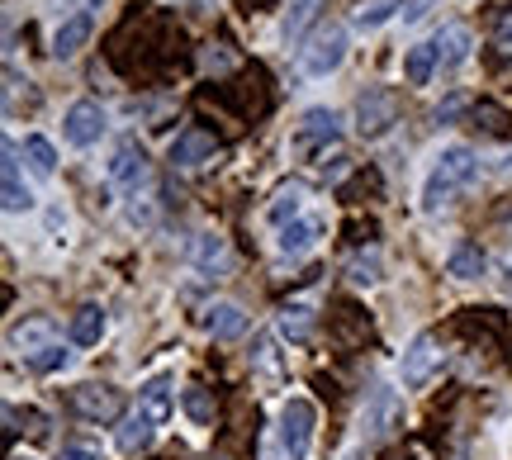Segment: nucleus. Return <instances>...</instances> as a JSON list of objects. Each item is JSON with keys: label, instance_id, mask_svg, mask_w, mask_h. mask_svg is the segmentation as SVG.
<instances>
[{"label": "nucleus", "instance_id": "nucleus-1", "mask_svg": "<svg viewBox=\"0 0 512 460\" xmlns=\"http://www.w3.org/2000/svg\"><path fill=\"white\" fill-rule=\"evenodd\" d=\"M479 176V157L465 143H451V148L437 152V162L427 171V181H422V214H441V209H451V204L475 185Z\"/></svg>", "mask_w": 512, "mask_h": 460}, {"label": "nucleus", "instance_id": "nucleus-2", "mask_svg": "<svg viewBox=\"0 0 512 460\" xmlns=\"http://www.w3.org/2000/svg\"><path fill=\"white\" fill-rule=\"evenodd\" d=\"M342 57H347V24L328 19V24H318L313 38L299 48V72L309 76V81H323V76H332L342 67Z\"/></svg>", "mask_w": 512, "mask_h": 460}, {"label": "nucleus", "instance_id": "nucleus-3", "mask_svg": "<svg viewBox=\"0 0 512 460\" xmlns=\"http://www.w3.org/2000/svg\"><path fill=\"white\" fill-rule=\"evenodd\" d=\"M313 427H318V408L309 399H285L280 408V446H285V456L290 460H304L309 456V442H313Z\"/></svg>", "mask_w": 512, "mask_h": 460}, {"label": "nucleus", "instance_id": "nucleus-4", "mask_svg": "<svg viewBox=\"0 0 512 460\" xmlns=\"http://www.w3.org/2000/svg\"><path fill=\"white\" fill-rule=\"evenodd\" d=\"M399 423H403L399 389L375 385V389H370V399H366V408H361V432H366V442H389Z\"/></svg>", "mask_w": 512, "mask_h": 460}, {"label": "nucleus", "instance_id": "nucleus-5", "mask_svg": "<svg viewBox=\"0 0 512 460\" xmlns=\"http://www.w3.org/2000/svg\"><path fill=\"white\" fill-rule=\"evenodd\" d=\"M394 119H399V100H394V91H384V86L361 91V100H356V133H361V138H380V133H389Z\"/></svg>", "mask_w": 512, "mask_h": 460}, {"label": "nucleus", "instance_id": "nucleus-6", "mask_svg": "<svg viewBox=\"0 0 512 460\" xmlns=\"http://www.w3.org/2000/svg\"><path fill=\"white\" fill-rule=\"evenodd\" d=\"M105 129H110V114H105L100 100H76L72 110H67V119H62V133H67L72 148H91V143H100Z\"/></svg>", "mask_w": 512, "mask_h": 460}, {"label": "nucleus", "instance_id": "nucleus-7", "mask_svg": "<svg viewBox=\"0 0 512 460\" xmlns=\"http://www.w3.org/2000/svg\"><path fill=\"white\" fill-rule=\"evenodd\" d=\"M437 366H441L437 337H432V332H418V337L408 342V351H403V361H399L403 389H422L432 375H437Z\"/></svg>", "mask_w": 512, "mask_h": 460}, {"label": "nucleus", "instance_id": "nucleus-8", "mask_svg": "<svg viewBox=\"0 0 512 460\" xmlns=\"http://www.w3.org/2000/svg\"><path fill=\"white\" fill-rule=\"evenodd\" d=\"M147 181V152L138 148V138H124L110 157V185L124 195H138V185Z\"/></svg>", "mask_w": 512, "mask_h": 460}, {"label": "nucleus", "instance_id": "nucleus-9", "mask_svg": "<svg viewBox=\"0 0 512 460\" xmlns=\"http://www.w3.org/2000/svg\"><path fill=\"white\" fill-rule=\"evenodd\" d=\"M72 404L86 423H119V413H124V399H119V389H110V385L72 389Z\"/></svg>", "mask_w": 512, "mask_h": 460}, {"label": "nucleus", "instance_id": "nucleus-10", "mask_svg": "<svg viewBox=\"0 0 512 460\" xmlns=\"http://www.w3.org/2000/svg\"><path fill=\"white\" fill-rule=\"evenodd\" d=\"M219 157V138L209 129H185L176 133V143H171V166L176 171H195V166L214 162Z\"/></svg>", "mask_w": 512, "mask_h": 460}, {"label": "nucleus", "instance_id": "nucleus-11", "mask_svg": "<svg viewBox=\"0 0 512 460\" xmlns=\"http://www.w3.org/2000/svg\"><path fill=\"white\" fill-rule=\"evenodd\" d=\"M337 133H342V119H337V110H309L304 119H299V129H294V148L299 152H313V148H328V143H337Z\"/></svg>", "mask_w": 512, "mask_h": 460}, {"label": "nucleus", "instance_id": "nucleus-12", "mask_svg": "<svg viewBox=\"0 0 512 460\" xmlns=\"http://www.w3.org/2000/svg\"><path fill=\"white\" fill-rule=\"evenodd\" d=\"M323 238V219L318 214H304V219H294L280 228V238H275V252L280 257H309L313 247Z\"/></svg>", "mask_w": 512, "mask_h": 460}, {"label": "nucleus", "instance_id": "nucleus-13", "mask_svg": "<svg viewBox=\"0 0 512 460\" xmlns=\"http://www.w3.org/2000/svg\"><path fill=\"white\" fill-rule=\"evenodd\" d=\"M0 200H5V209H10V214H19V209H34V195H29V185H24V176H19L15 143H5V162H0Z\"/></svg>", "mask_w": 512, "mask_h": 460}, {"label": "nucleus", "instance_id": "nucleus-14", "mask_svg": "<svg viewBox=\"0 0 512 460\" xmlns=\"http://www.w3.org/2000/svg\"><path fill=\"white\" fill-rule=\"evenodd\" d=\"M204 328H209V337H219V342H233V337L247 332V313L233 299H219V304L204 309Z\"/></svg>", "mask_w": 512, "mask_h": 460}, {"label": "nucleus", "instance_id": "nucleus-15", "mask_svg": "<svg viewBox=\"0 0 512 460\" xmlns=\"http://www.w3.org/2000/svg\"><path fill=\"white\" fill-rule=\"evenodd\" d=\"M432 43H437V67H441V72H456L460 62L470 57V48H475V38H470V29H465V24H446Z\"/></svg>", "mask_w": 512, "mask_h": 460}, {"label": "nucleus", "instance_id": "nucleus-16", "mask_svg": "<svg viewBox=\"0 0 512 460\" xmlns=\"http://www.w3.org/2000/svg\"><path fill=\"white\" fill-rule=\"evenodd\" d=\"M190 266H195L200 276H219V271H228V238H223V233H200L195 247H190Z\"/></svg>", "mask_w": 512, "mask_h": 460}, {"label": "nucleus", "instance_id": "nucleus-17", "mask_svg": "<svg viewBox=\"0 0 512 460\" xmlns=\"http://www.w3.org/2000/svg\"><path fill=\"white\" fill-rule=\"evenodd\" d=\"M86 38H91V15H86V10H81V15H67L62 24H57V34H53V57L57 62L76 57L81 48H86Z\"/></svg>", "mask_w": 512, "mask_h": 460}, {"label": "nucleus", "instance_id": "nucleus-18", "mask_svg": "<svg viewBox=\"0 0 512 460\" xmlns=\"http://www.w3.org/2000/svg\"><path fill=\"white\" fill-rule=\"evenodd\" d=\"M446 271L456 280H479V276H489V257H484L479 242H456V247L446 252Z\"/></svg>", "mask_w": 512, "mask_h": 460}, {"label": "nucleus", "instance_id": "nucleus-19", "mask_svg": "<svg viewBox=\"0 0 512 460\" xmlns=\"http://www.w3.org/2000/svg\"><path fill=\"white\" fill-rule=\"evenodd\" d=\"M313 328H318V313H313V304H285V309L275 313V332H280L285 342H309Z\"/></svg>", "mask_w": 512, "mask_h": 460}, {"label": "nucleus", "instance_id": "nucleus-20", "mask_svg": "<svg viewBox=\"0 0 512 460\" xmlns=\"http://www.w3.org/2000/svg\"><path fill=\"white\" fill-rule=\"evenodd\" d=\"M171 408H176V394H171V380H147L143 394H138V413H143L147 423L162 427L171 418Z\"/></svg>", "mask_w": 512, "mask_h": 460}, {"label": "nucleus", "instance_id": "nucleus-21", "mask_svg": "<svg viewBox=\"0 0 512 460\" xmlns=\"http://www.w3.org/2000/svg\"><path fill=\"white\" fill-rule=\"evenodd\" d=\"M10 347L29 361V356H38L43 347H53V318H29V323H19L15 332H10Z\"/></svg>", "mask_w": 512, "mask_h": 460}, {"label": "nucleus", "instance_id": "nucleus-22", "mask_svg": "<svg viewBox=\"0 0 512 460\" xmlns=\"http://www.w3.org/2000/svg\"><path fill=\"white\" fill-rule=\"evenodd\" d=\"M67 332H72L76 347H95V342L105 337V309H100V304H81V309L72 313Z\"/></svg>", "mask_w": 512, "mask_h": 460}, {"label": "nucleus", "instance_id": "nucleus-23", "mask_svg": "<svg viewBox=\"0 0 512 460\" xmlns=\"http://www.w3.org/2000/svg\"><path fill=\"white\" fill-rule=\"evenodd\" d=\"M152 437H157V423H147L143 413H133V418H124V423H119V437H114V442H119V451H124V456H138V451H147V446H152Z\"/></svg>", "mask_w": 512, "mask_h": 460}, {"label": "nucleus", "instance_id": "nucleus-24", "mask_svg": "<svg viewBox=\"0 0 512 460\" xmlns=\"http://www.w3.org/2000/svg\"><path fill=\"white\" fill-rule=\"evenodd\" d=\"M266 219H271L275 228H285V223H294V219H304V185H299V181L285 185V190H280V195L271 200Z\"/></svg>", "mask_w": 512, "mask_h": 460}, {"label": "nucleus", "instance_id": "nucleus-25", "mask_svg": "<svg viewBox=\"0 0 512 460\" xmlns=\"http://www.w3.org/2000/svg\"><path fill=\"white\" fill-rule=\"evenodd\" d=\"M437 72V43H418V48H408L403 57V76H408V86H427Z\"/></svg>", "mask_w": 512, "mask_h": 460}, {"label": "nucleus", "instance_id": "nucleus-26", "mask_svg": "<svg viewBox=\"0 0 512 460\" xmlns=\"http://www.w3.org/2000/svg\"><path fill=\"white\" fill-rule=\"evenodd\" d=\"M24 157H29V171L43 176V181L57 171V148L43 138V133H29V138H24Z\"/></svg>", "mask_w": 512, "mask_h": 460}, {"label": "nucleus", "instance_id": "nucleus-27", "mask_svg": "<svg viewBox=\"0 0 512 460\" xmlns=\"http://www.w3.org/2000/svg\"><path fill=\"white\" fill-rule=\"evenodd\" d=\"M399 10H408L403 0H361L351 19H356V29H380V24H389Z\"/></svg>", "mask_w": 512, "mask_h": 460}, {"label": "nucleus", "instance_id": "nucleus-28", "mask_svg": "<svg viewBox=\"0 0 512 460\" xmlns=\"http://www.w3.org/2000/svg\"><path fill=\"white\" fill-rule=\"evenodd\" d=\"M380 271H384V257L380 252H375V247H370V252H356V257L347 261V280L351 285H380Z\"/></svg>", "mask_w": 512, "mask_h": 460}, {"label": "nucleus", "instance_id": "nucleus-29", "mask_svg": "<svg viewBox=\"0 0 512 460\" xmlns=\"http://www.w3.org/2000/svg\"><path fill=\"white\" fill-rule=\"evenodd\" d=\"M72 361V351L62 347V342H53V347H43L38 356H29V370H38V375H53V370H62Z\"/></svg>", "mask_w": 512, "mask_h": 460}, {"label": "nucleus", "instance_id": "nucleus-30", "mask_svg": "<svg viewBox=\"0 0 512 460\" xmlns=\"http://www.w3.org/2000/svg\"><path fill=\"white\" fill-rule=\"evenodd\" d=\"M313 10H318V0H290V15H285V43H294V38L304 34V24L313 19Z\"/></svg>", "mask_w": 512, "mask_h": 460}, {"label": "nucleus", "instance_id": "nucleus-31", "mask_svg": "<svg viewBox=\"0 0 512 460\" xmlns=\"http://www.w3.org/2000/svg\"><path fill=\"white\" fill-rule=\"evenodd\" d=\"M181 408L190 413V423H200V427L214 418V399H209L204 389H185V394H181Z\"/></svg>", "mask_w": 512, "mask_h": 460}, {"label": "nucleus", "instance_id": "nucleus-32", "mask_svg": "<svg viewBox=\"0 0 512 460\" xmlns=\"http://www.w3.org/2000/svg\"><path fill=\"white\" fill-rule=\"evenodd\" d=\"M124 219H128V228H152L157 223V204L147 200V195H128Z\"/></svg>", "mask_w": 512, "mask_h": 460}, {"label": "nucleus", "instance_id": "nucleus-33", "mask_svg": "<svg viewBox=\"0 0 512 460\" xmlns=\"http://www.w3.org/2000/svg\"><path fill=\"white\" fill-rule=\"evenodd\" d=\"M53 460H105V451L95 442H62Z\"/></svg>", "mask_w": 512, "mask_h": 460}, {"label": "nucleus", "instance_id": "nucleus-34", "mask_svg": "<svg viewBox=\"0 0 512 460\" xmlns=\"http://www.w3.org/2000/svg\"><path fill=\"white\" fill-rule=\"evenodd\" d=\"M62 228H67V209L53 204V209H48V233H62Z\"/></svg>", "mask_w": 512, "mask_h": 460}, {"label": "nucleus", "instance_id": "nucleus-35", "mask_svg": "<svg viewBox=\"0 0 512 460\" xmlns=\"http://www.w3.org/2000/svg\"><path fill=\"white\" fill-rule=\"evenodd\" d=\"M460 110V95H451V100H446V105H441V110H437V119H451V114H456Z\"/></svg>", "mask_w": 512, "mask_h": 460}, {"label": "nucleus", "instance_id": "nucleus-36", "mask_svg": "<svg viewBox=\"0 0 512 460\" xmlns=\"http://www.w3.org/2000/svg\"><path fill=\"white\" fill-rule=\"evenodd\" d=\"M498 43H508V48H512V15L498 24Z\"/></svg>", "mask_w": 512, "mask_h": 460}, {"label": "nucleus", "instance_id": "nucleus-37", "mask_svg": "<svg viewBox=\"0 0 512 460\" xmlns=\"http://www.w3.org/2000/svg\"><path fill=\"white\" fill-rule=\"evenodd\" d=\"M86 10H100V0H86Z\"/></svg>", "mask_w": 512, "mask_h": 460}, {"label": "nucleus", "instance_id": "nucleus-38", "mask_svg": "<svg viewBox=\"0 0 512 460\" xmlns=\"http://www.w3.org/2000/svg\"><path fill=\"white\" fill-rule=\"evenodd\" d=\"M10 460H29V456H10Z\"/></svg>", "mask_w": 512, "mask_h": 460}, {"label": "nucleus", "instance_id": "nucleus-39", "mask_svg": "<svg viewBox=\"0 0 512 460\" xmlns=\"http://www.w3.org/2000/svg\"><path fill=\"white\" fill-rule=\"evenodd\" d=\"M508 276H512V257H508Z\"/></svg>", "mask_w": 512, "mask_h": 460}]
</instances>
